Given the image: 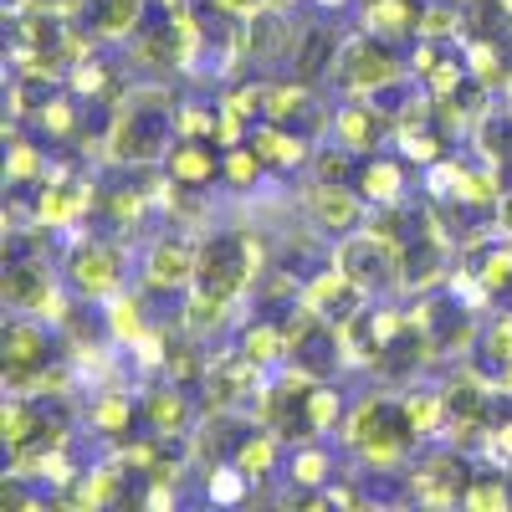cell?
<instances>
[{
	"label": "cell",
	"instance_id": "6da1fadb",
	"mask_svg": "<svg viewBox=\"0 0 512 512\" xmlns=\"http://www.w3.org/2000/svg\"><path fill=\"white\" fill-rule=\"evenodd\" d=\"M338 441L349 446L354 466H364V472H384V466L400 472V461L420 446L400 395H364V400H354L344 425H338Z\"/></svg>",
	"mask_w": 512,
	"mask_h": 512
},
{
	"label": "cell",
	"instance_id": "7a4b0ae2",
	"mask_svg": "<svg viewBox=\"0 0 512 512\" xmlns=\"http://www.w3.org/2000/svg\"><path fill=\"white\" fill-rule=\"evenodd\" d=\"M180 139V103L175 93L164 88H144V93H128L113 128H108V164H159L169 154V144Z\"/></svg>",
	"mask_w": 512,
	"mask_h": 512
},
{
	"label": "cell",
	"instance_id": "3957f363",
	"mask_svg": "<svg viewBox=\"0 0 512 512\" xmlns=\"http://www.w3.org/2000/svg\"><path fill=\"white\" fill-rule=\"evenodd\" d=\"M67 349H57V333L36 313H6L0 328V369H6V395H36L47 374Z\"/></svg>",
	"mask_w": 512,
	"mask_h": 512
},
{
	"label": "cell",
	"instance_id": "277c9868",
	"mask_svg": "<svg viewBox=\"0 0 512 512\" xmlns=\"http://www.w3.org/2000/svg\"><path fill=\"white\" fill-rule=\"evenodd\" d=\"M62 282L82 297V303H108V297L123 292V282H128V251H123V241L103 236V231L67 236Z\"/></svg>",
	"mask_w": 512,
	"mask_h": 512
},
{
	"label": "cell",
	"instance_id": "5b68a950",
	"mask_svg": "<svg viewBox=\"0 0 512 512\" xmlns=\"http://www.w3.org/2000/svg\"><path fill=\"white\" fill-rule=\"evenodd\" d=\"M333 267L344 277H354L369 297L405 292V251H400V241H390L374 226H359L349 236H338L333 241Z\"/></svg>",
	"mask_w": 512,
	"mask_h": 512
},
{
	"label": "cell",
	"instance_id": "8992f818",
	"mask_svg": "<svg viewBox=\"0 0 512 512\" xmlns=\"http://www.w3.org/2000/svg\"><path fill=\"white\" fill-rule=\"evenodd\" d=\"M405 82V62L395 52V41H384L374 31H359L344 41V57L333 67V88L344 93H384V88H400Z\"/></svg>",
	"mask_w": 512,
	"mask_h": 512
},
{
	"label": "cell",
	"instance_id": "52a82bcc",
	"mask_svg": "<svg viewBox=\"0 0 512 512\" xmlns=\"http://www.w3.org/2000/svg\"><path fill=\"white\" fill-rule=\"evenodd\" d=\"M410 318L425 328L436 359H441V354H466V349L477 344V333H482L477 303H472V297H461L456 287H446V292H436V297H420V303L410 308Z\"/></svg>",
	"mask_w": 512,
	"mask_h": 512
},
{
	"label": "cell",
	"instance_id": "ba28073f",
	"mask_svg": "<svg viewBox=\"0 0 512 512\" xmlns=\"http://www.w3.org/2000/svg\"><path fill=\"white\" fill-rule=\"evenodd\" d=\"M267 364H256L246 349H221V354H210L205 364V379H200V405L205 410H241L246 400L262 395V384H267Z\"/></svg>",
	"mask_w": 512,
	"mask_h": 512
},
{
	"label": "cell",
	"instance_id": "9c48e42d",
	"mask_svg": "<svg viewBox=\"0 0 512 512\" xmlns=\"http://www.w3.org/2000/svg\"><path fill=\"white\" fill-rule=\"evenodd\" d=\"M466 487H472V456L466 446H431L415 466H410V482L405 492L415 502H431V507H446V502H466Z\"/></svg>",
	"mask_w": 512,
	"mask_h": 512
},
{
	"label": "cell",
	"instance_id": "30bf717a",
	"mask_svg": "<svg viewBox=\"0 0 512 512\" xmlns=\"http://www.w3.org/2000/svg\"><path fill=\"white\" fill-rule=\"evenodd\" d=\"M303 216L318 236H349L369 221V200L349 180H308L303 185Z\"/></svg>",
	"mask_w": 512,
	"mask_h": 512
},
{
	"label": "cell",
	"instance_id": "8fae6325",
	"mask_svg": "<svg viewBox=\"0 0 512 512\" xmlns=\"http://www.w3.org/2000/svg\"><path fill=\"white\" fill-rule=\"evenodd\" d=\"M395 134H400V118L384 103H374L369 93H349L333 108V139L349 144L354 154H374L384 144H395Z\"/></svg>",
	"mask_w": 512,
	"mask_h": 512
},
{
	"label": "cell",
	"instance_id": "7c38bea8",
	"mask_svg": "<svg viewBox=\"0 0 512 512\" xmlns=\"http://www.w3.org/2000/svg\"><path fill=\"white\" fill-rule=\"evenodd\" d=\"M195 384H180V379H154L149 390L139 395L144 405V431L149 436H195V425L205 420V405L200 395H190Z\"/></svg>",
	"mask_w": 512,
	"mask_h": 512
},
{
	"label": "cell",
	"instance_id": "4fadbf2b",
	"mask_svg": "<svg viewBox=\"0 0 512 512\" xmlns=\"http://www.w3.org/2000/svg\"><path fill=\"white\" fill-rule=\"evenodd\" d=\"M200 241L190 236H154L144 251V292L149 297H180L195 287Z\"/></svg>",
	"mask_w": 512,
	"mask_h": 512
},
{
	"label": "cell",
	"instance_id": "5bb4252c",
	"mask_svg": "<svg viewBox=\"0 0 512 512\" xmlns=\"http://www.w3.org/2000/svg\"><path fill=\"white\" fill-rule=\"evenodd\" d=\"M344 31H338L333 21H313L297 31L292 41V52H287V77L297 82H308V88H318V82H333V67L338 57H344Z\"/></svg>",
	"mask_w": 512,
	"mask_h": 512
},
{
	"label": "cell",
	"instance_id": "9a60e30c",
	"mask_svg": "<svg viewBox=\"0 0 512 512\" xmlns=\"http://www.w3.org/2000/svg\"><path fill=\"white\" fill-rule=\"evenodd\" d=\"M159 164H164L169 185H180V190H210V185H221L226 144H216V139H185L180 134Z\"/></svg>",
	"mask_w": 512,
	"mask_h": 512
},
{
	"label": "cell",
	"instance_id": "2e32d148",
	"mask_svg": "<svg viewBox=\"0 0 512 512\" xmlns=\"http://www.w3.org/2000/svg\"><path fill=\"white\" fill-rule=\"evenodd\" d=\"M292 41H297V31L287 21V6H272V0H267V6H256L241 21V62L272 67V62H282L292 52Z\"/></svg>",
	"mask_w": 512,
	"mask_h": 512
},
{
	"label": "cell",
	"instance_id": "e0dca14e",
	"mask_svg": "<svg viewBox=\"0 0 512 512\" xmlns=\"http://www.w3.org/2000/svg\"><path fill=\"white\" fill-rule=\"evenodd\" d=\"M354 190L369 200V210L379 205H400L410 195V175H405V154H359V169H354Z\"/></svg>",
	"mask_w": 512,
	"mask_h": 512
},
{
	"label": "cell",
	"instance_id": "ac0fdd59",
	"mask_svg": "<svg viewBox=\"0 0 512 512\" xmlns=\"http://www.w3.org/2000/svg\"><path fill=\"white\" fill-rule=\"evenodd\" d=\"M246 144L262 154V164L272 169V175H287V169L313 164V139H308V134H297V128H287V123H272V118L251 123Z\"/></svg>",
	"mask_w": 512,
	"mask_h": 512
},
{
	"label": "cell",
	"instance_id": "d6986e66",
	"mask_svg": "<svg viewBox=\"0 0 512 512\" xmlns=\"http://www.w3.org/2000/svg\"><path fill=\"white\" fill-rule=\"evenodd\" d=\"M144 420V405L134 400V395H128L123 390V384H103V390H98V400H93V410H88V425H93V431L98 436H108V441H128V436H134V425Z\"/></svg>",
	"mask_w": 512,
	"mask_h": 512
},
{
	"label": "cell",
	"instance_id": "ffe728a7",
	"mask_svg": "<svg viewBox=\"0 0 512 512\" xmlns=\"http://www.w3.org/2000/svg\"><path fill=\"white\" fill-rule=\"evenodd\" d=\"M420 11H425V0H359L364 31L384 41H410L420 31Z\"/></svg>",
	"mask_w": 512,
	"mask_h": 512
},
{
	"label": "cell",
	"instance_id": "44dd1931",
	"mask_svg": "<svg viewBox=\"0 0 512 512\" xmlns=\"http://www.w3.org/2000/svg\"><path fill=\"white\" fill-rule=\"evenodd\" d=\"M282 451H287L282 431H272V425L256 420L251 431H246V441L236 446V466H241L251 482H267L272 472H282Z\"/></svg>",
	"mask_w": 512,
	"mask_h": 512
},
{
	"label": "cell",
	"instance_id": "7402d4cb",
	"mask_svg": "<svg viewBox=\"0 0 512 512\" xmlns=\"http://www.w3.org/2000/svg\"><path fill=\"white\" fill-rule=\"evenodd\" d=\"M333 456H328V441H297L287 446V482L297 492H323L333 482Z\"/></svg>",
	"mask_w": 512,
	"mask_h": 512
},
{
	"label": "cell",
	"instance_id": "603a6c76",
	"mask_svg": "<svg viewBox=\"0 0 512 512\" xmlns=\"http://www.w3.org/2000/svg\"><path fill=\"white\" fill-rule=\"evenodd\" d=\"M236 349H246L256 364H267L277 369L287 359V328L277 318H262V313H251L241 328H236Z\"/></svg>",
	"mask_w": 512,
	"mask_h": 512
},
{
	"label": "cell",
	"instance_id": "cb8c5ba5",
	"mask_svg": "<svg viewBox=\"0 0 512 512\" xmlns=\"http://www.w3.org/2000/svg\"><path fill=\"white\" fill-rule=\"evenodd\" d=\"M103 323H108V338L118 349H134L139 338L149 333V313H144V297H128V292H113L103 303Z\"/></svg>",
	"mask_w": 512,
	"mask_h": 512
},
{
	"label": "cell",
	"instance_id": "d4e9b609",
	"mask_svg": "<svg viewBox=\"0 0 512 512\" xmlns=\"http://www.w3.org/2000/svg\"><path fill=\"white\" fill-rule=\"evenodd\" d=\"M405 415L415 425V436L420 441H441L451 436V410H446V395L441 390H405Z\"/></svg>",
	"mask_w": 512,
	"mask_h": 512
},
{
	"label": "cell",
	"instance_id": "484cf974",
	"mask_svg": "<svg viewBox=\"0 0 512 512\" xmlns=\"http://www.w3.org/2000/svg\"><path fill=\"white\" fill-rule=\"evenodd\" d=\"M272 175V169L262 164V154H256L246 139H236V144H226V164H221V185H231V190H256Z\"/></svg>",
	"mask_w": 512,
	"mask_h": 512
},
{
	"label": "cell",
	"instance_id": "4316f807",
	"mask_svg": "<svg viewBox=\"0 0 512 512\" xmlns=\"http://www.w3.org/2000/svg\"><path fill=\"white\" fill-rule=\"evenodd\" d=\"M477 359L492 364V369L512 364V308H502V313H492V318L482 323V333H477Z\"/></svg>",
	"mask_w": 512,
	"mask_h": 512
},
{
	"label": "cell",
	"instance_id": "83f0119b",
	"mask_svg": "<svg viewBox=\"0 0 512 512\" xmlns=\"http://www.w3.org/2000/svg\"><path fill=\"white\" fill-rule=\"evenodd\" d=\"M466 507H512V472L507 466H482V472H472Z\"/></svg>",
	"mask_w": 512,
	"mask_h": 512
},
{
	"label": "cell",
	"instance_id": "f1b7e54d",
	"mask_svg": "<svg viewBox=\"0 0 512 512\" xmlns=\"http://www.w3.org/2000/svg\"><path fill=\"white\" fill-rule=\"evenodd\" d=\"M497 195H502V185H497V164H482V169H466L451 200H456V205H472V210H492Z\"/></svg>",
	"mask_w": 512,
	"mask_h": 512
},
{
	"label": "cell",
	"instance_id": "f546056e",
	"mask_svg": "<svg viewBox=\"0 0 512 512\" xmlns=\"http://www.w3.org/2000/svg\"><path fill=\"white\" fill-rule=\"evenodd\" d=\"M251 487L256 482L241 472L236 461H221V466H210V472H205V502H246Z\"/></svg>",
	"mask_w": 512,
	"mask_h": 512
},
{
	"label": "cell",
	"instance_id": "4dcf8cb0",
	"mask_svg": "<svg viewBox=\"0 0 512 512\" xmlns=\"http://www.w3.org/2000/svg\"><path fill=\"white\" fill-rule=\"evenodd\" d=\"M492 226H497L502 236H512V190L497 195V205H492Z\"/></svg>",
	"mask_w": 512,
	"mask_h": 512
},
{
	"label": "cell",
	"instance_id": "1f68e13d",
	"mask_svg": "<svg viewBox=\"0 0 512 512\" xmlns=\"http://www.w3.org/2000/svg\"><path fill=\"white\" fill-rule=\"evenodd\" d=\"M216 6H221V11H231V16H241V21H246V16H251V11H256V6H267V0H216Z\"/></svg>",
	"mask_w": 512,
	"mask_h": 512
},
{
	"label": "cell",
	"instance_id": "d6a6232c",
	"mask_svg": "<svg viewBox=\"0 0 512 512\" xmlns=\"http://www.w3.org/2000/svg\"><path fill=\"white\" fill-rule=\"evenodd\" d=\"M36 6H47V11H67V16H77V6H82V0H36Z\"/></svg>",
	"mask_w": 512,
	"mask_h": 512
},
{
	"label": "cell",
	"instance_id": "836d02e7",
	"mask_svg": "<svg viewBox=\"0 0 512 512\" xmlns=\"http://www.w3.org/2000/svg\"><path fill=\"white\" fill-rule=\"evenodd\" d=\"M272 6H287V11H292V6H297V0H272Z\"/></svg>",
	"mask_w": 512,
	"mask_h": 512
},
{
	"label": "cell",
	"instance_id": "e575fe53",
	"mask_svg": "<svg viewBox=\"0 0 512 512\" xmlns=\"http://www.w3.org/2000/svg\"><path fill=\"white\" fill-rule=\"evenodd\" d=\"M456 6H461V11H466V6H477V0H456Z\"/></svg>",
	"mask_w": 512,
	"mask_h": 512
}]
</instances>
